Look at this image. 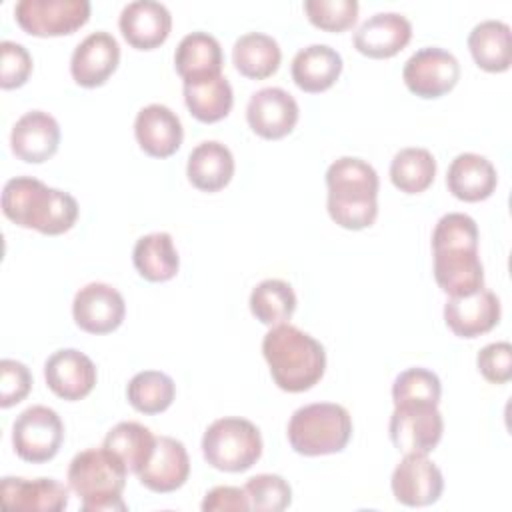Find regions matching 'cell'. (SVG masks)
I'll use <instances>...</instances> for the list:
<instances>
[{
  "instance_id": "obj_1",
  "label": "cell",
  "mask_w": 512,
  "mask_h": 512,
  "mask_svg": "<svg viewBox=\"0 0 512 512\" xmlns=\"http://www.w3.org/2000/svg\"><path fill=\"white\" fill-rule=\"evenodd\" d=\"M2 212L16 226L56 236L74 226L78 202L72 194L50 188L38 178L16 176L2 188Z\"/></svg>"
},
{
  "instance_id": "obj_2",
  "label": "cell",
  "mask_w": 512,
  "mask_h": 512,
  "mask_svg": "<svg viewBox=\"0 0 512 512\" xmlns=\"http://www.w3.org/2000/svg\"><path fill=\"white\" fill-rule=\"evenodd\" d=\"M262 354L272 380L284 392L310 390L320 382L326 370L324 346L308 332L286 322L266 332Z\"/></svg>"
},
{
  "instance_id": "obj_3",
  "label": "cell",
  "mask_w": 512,
  "mask_h": 512,
  "mask_svg": "<svg viewBox=\"0 0 512 512\" xmlns=\"http://www.w3.org/2000/svg\"><path fill=\"white\" fill-rule=\"evenodd\" d=\"M330 218L346 230H362L374 224L378 216L376 170L362 158L342 156L326 170Z\"/></svg>"
},
{
  "instance_id": "obj_4",
  "label": "cell",
  "mask_w": 512,
  "mask_h": 512,
  "mask_svg": "<svg viewBox=\"0 0 512 512\" xmlns=\"http://www.w3.org/2000/svg\"><path fill=\"white\" fill-rule=\"evenodd\" d=\"M124 462L102 448L78 452L68 466V486L82 500L84 512H124L128 506L122 500L126 486Z\"/></svg>"
},
{
  "instance_id": "obj_5",
  "label": "cell",
  "mask_w": 512,
  "mask_h": 512,
  "mask_svg": "<svg viewBox=\"0 0 512 512\" xmlns=\"http://www.w3.org/2000/svg\"><path fill=\"white\" fill-rule=\"evenodd\" d=\"M352 436L350 412L334 402H314L298 408L288 422V442L302 456L336 454Z\"/></svg>"
},
{
  "instance_id": "obj_6",
  "label": "cell",
  "mask_w": 512,
  "mask_h": 512,
  "mask_svg": "<svg viewBox=\"0 0 512 512\" xmlns=\"http://www.w3.org/2000/svg\"><path fill=\"white\" fill-rule=\"evenodd\" d=\"M202 454L216 470L244 472L262 456L260 430L246 418H218L202 436Z\"/></svg>"
},
{
  "instance_id": "obj_7",
  "label": "cell",
  "mask_w": 512,
  "mask_h": 512,
  "mask_svg": "<svg viewBox=\"0 0 512 512\" xmlns=\"http://www.w3.org/2000/svg\"><path fill=\"white\" fill-rule=\"evenodd\" d=\"M64 442V424L56 410L34 404L20 412L12 424L14 452L32 464L52 460Z\"/></svg>"
},
{
  "instance_id": "obj_8",
  "label": "cell",
  "mask_w": 512,
  "mask_h": 512,
  "mask_svg": "<svg viewBox=\"0 0 512 512\" xmlns=\"http://www.w3.org/2000/svg\"><path fill=\"white\" fill-rule=\"evenodd\" d=\"M18 26L32 36H66L90 18L88 0H20L14 6Z\"/></svg>"
},
{
  "instance_id": "obj_9",
  "label": "cell",
  "mask_w": 512,
  "mask_h": 512,
  "mask_svg": "<svg viewBox=\"0 0 512 512\" xmlns=\"http://www.w3.org/2000/svg\"><path fill=\"white\" fill-rule=\"evenodd\" d=\"M406 88L420 98H440L448 94L460 80V64L456 56L438 46L416 50L402 68Z\"/></svg>"
},
{
  "instance_id": "obj_10",
  "label": "cell",
  "mask_w": 512,
  "mask_h": 512,
  "mask_svg": "<svg viewBox=\"0 0 512 512\" xmlns=\"http://www.w3.org/2000/svg\"><path fill=\"white\" fill-rule=\"evenodd\" d=\"M392 444L404 452L428 454L442 440L444 420L438 406L410 404V406H394L388 424Z\"/></svg>"
},
{
  "instance_id": "obj_11",
  "label": "cell",
  "mask_w": 512,
  "mask_h": 512,
  "mask_svg": "<svg viewBox=\"0 0 512 512\" xmlns=\"http://www.w3.org/2000/svg\"><path fill=\"white\" fill-rule=\"evenodd\" d=\"M394 498L404 506H430L438 502L444 490V478L440 468L418 452L404 454L390 478Z\"/></svg>"
},
{
  "instance_id": "obj_12",
  "label": "cell",
  "mask_w": 512,
  "mask_h": 512,
  "mask_svg": "<svg viewBox=\"0 0 512 512\" xmlns=\"http://www.w3.org/2000/svg\"><path fill=\"white\" fill-rule=\"evenodd\" d=\"M126 314L122 294L104 282H90L82 286L72 302V316L80 330L88 334L114 332Z\"/></svg>"
},
{
  "instance_id": "obj_13",
  "label": "cell",
  "mask_w": 512,
  "mask_h": 512,
  "mask_svg": "<svg viewBox=\"0 0 512 512\" xmlns=\"http://www.w3.org/2000/svg\"><path fill=\"white\" fill-rule=\"evenodd\" d=\"M298 116V102L290 92L278 86L254 92L246 106L248 126L254 134L266 140H280L288 136L296 126Z\"/></svg>"
},
{
  "instance_id": "obj_14",
  "label": "cell",
  "mask_w": 512,
  "mask_h": 512,
  "mask_svg": "<svg viewBox=\"0 0 512 512\" xmlns=\"http://www.w3.org/2000/svg\"><path fill=\"white\" fill-rule=\"evenodd\" d=\"M44 378L48 388L62 400L74 402L88 396L96 384L94 362L76 348H62L44 362Z\"/></svg>"
},
{
  "instance_id": "obj_15",
  "label": "cell",
  "mask_w": 512,
  "mask_h": 512,
  "mask_svg": "<svg viewBox=\"0 0 512 512\" xmlns=\"http://www.w3.org/2000/svg\"><path fill=\"white\" fill-rule=\"evenodd\" d=\"M120 46L110 32L88 34L72 52L70 74L84 88L102 86L118 68Z\"/></svg>"
},
{
  "instance_id": "obj_16",
  "label": "cell",
  "mask_w": 512,
  "mask_h": 512,
  "mask_svg": "<svg viewBox=\"0 0 512 512\" xmlns=\"http://www.w3.org/2000/svg\"><path fill=\"white\" fill-rule=\"evenodd\" d=\"M118 26L132 48L154 50L166 42L172 28V16L162 2L134 0L122 8Z\"/></svg>"
},
{
  "instance_id": "obj_17",
  "label": "cell",
  "mask_w": 512,
  "mask_h": 512,
  "mask_svg": "<svg viewBox=\"0 0 512 512\" xmlns=\"http://www.w3.org/2000/svg\"><path fill=\"white\" fill-rule=\"evenodd\" d=\"M444 322L460 338H476L500 322V300L490 290L468 296H450L444 304Z\"/></svg>"
},
{
  "instance_id": "obj_18",
  "label": "cell",
  "mask_w": 512,
  "mask_h": 512,
  "mask_svg": "<svg viewBox=\"0 0 512 512\" xmlns=\"http://www.w3.org/2000/svg\"><path fill=\"white\" fill-rule=\"evenodd\" d=\"M60 144V126L56 118L44 110H30L22 114L10 132L12 152L28 162L42 164L50 160Z\"/></svg>"
},
{
  "instance_id": "obj_19",
  "label": "cell",
  "mask_w": 512,
  "mask_h": 512,
  "mask_svg": "<svg viewBox=\"0 0 512 512\" xmlns=\"http://www.w3.org/2000/svg\"><path fill=\"white\" fill-rule=\"evenodd\" d=\"M190 474V458L184 444L172 436H158L148 462L138 470V480L152 492L168 494L184 486Z\"/></svg>"
},
{
  "instance_id": "obj_20",
  "label": "cell",
  "mask_w": 512,
  "mask_h": 512,
  "mask_svg": "<svg viewBox=\"0 0 512 512\" xmlns=\"http://www.w3.org/2000/svg\"><path fill=\"white\" fill-rule=\"evenodd\" d=\"M434 278L448 296H468L484 288V268L478 248H438Z\"/></svg>"
},
{
  "instance_id": "obj_21",
  "label": "cell",
  "mask_w": 512,
  "mask_h": 512,
  "mask_svg": "<svg viewBox=\"0 0 512 512\" xmlns=\"http://www.w3.org/2000/svg\"><path fill=\"white\" fill-rule=\"evenodd\" d=\"M412 38V24L398 12H378L364 20L354 34V48L368 58H390Z\"/></svg>"
},
{
  "instance_id": "obj_22",
  "label": "cell",
  "mask_w": 512,
  "mask_h": 512,
  "mask_svg": "<svg viewBox=\"0 0 512 512\" xmlns=\"http://www.w3.org/2000/svg\"><path fill=\"white\" fill-rule=\"evenodd\" d=\"M0 500L10 510L60 512L68 506V488L54 478H18L4 476L0 482Z\"/></svg>"
},
{
  "instance_id": "obj_23",
  "label": "cell",
  "mask_w": 512,
  "mask_h": 512,
  "mask_svg": "<svg viewBox=\"0 0 512 512\" xmlns=\"http://www.w3.org/2000/svg\"><path fill=\"white\" fill-rule=\"evenodd\" d=\"M134 136L148 156L168 158L180 148L184 130L180 118L168 106L148 104L136 114Z\"/></svg>"
},
{
  "instance_id": "obj_24",
  "label": "cell",
  "mask_w": 512,
  "mask_h": 512,
  "mask_svg": "<svg viewBox=\"0 0 512 512\" xmlns=\"http://www.w3.org/2000/svg\"><path fill=\"white\" fill-rule=\"evenodd\" d=\"M498 174L486 156L464 152L458 154L446 172V186L454 198L464 202H480L492 196Z\"/></svg>"
},
{
  "instance_id": "obj_25",
  "label": "cell",
  "mask_w": 512,
  "mask_h": 512,
  "mask_svg": "<svg viewBox=\"0 0 512 512\" xmlns=\"http://www.w3.org/2000/svg\"><path fill=\"white\" fill-rule=\"evenodd\" d=\"M174 64L184 84L220 76L224 64L220 42L208 32H190L176 46Z\"/></svg>"
},
{
  "instance_id": "obj_26",
  "label": "cell",
  "mask_w": 512,
  "mask_h": 512,
  "mask_svg": "<svg viewBox=\"0 0 512 512\" xmlns=\"http://www.w3.org/2000/svg\"><path fill=\"white\" fill-rule=\"evenodd\" d=\"M290 72L300 90L318 94L338 80L342 72V56L328 44H310L296 52Z\"/></svg>"
},
{
  "instance_id": "obj_27",
  "label": "cell",
  "mask_w": 512,
  "mask_h": 512,
  "mask_svg": "<svg viewBox=\"0 0 512 512\" xmlns=\"http://www.w3.org/2000/svg\"><path fill=\"white\" fill-rule=\"evenodd\" d=\"M186 176L202 192L222 190L234 176V156L218 140L200 142L188 156Z\"/></svg>"
},
{
  "instance_id": "obj_28",
  "label": "cell",
  "mask_w": 512,
  "mask_h": 512,
  "mask_svg": "<svg viewBox=\"0 0 512 512\" xmlns=\"http://www.w3.org/2000/svg\"><path fill=\"white\" fill-rule=\"evenodd\" d=\"M474 62L486 72H506L512 62L510 26L502 20H482L468 34Z\"/></svg>"
},
{
  "instance_id": "obj_29",
  "label": "cell",
  "mask_w": 512,
  "mask_h": 512,
  "mask_svg": "<svg viewBox=\"0 0 512 512\" xmlns=\"http://www.w3.org/2000/svg\"><path fill=\"white\" fill-rule=\"evenodd\" d=\"M132 262L148 282L172 280L180 268V258L168 232H152L138 238L132 250Z\"/></svg>"
},
{
  "instance_id": "obj_30",
  "label": "cell",
  "mask_w": 512,
  "mask_h": 512,
  "mask_svg": "<svg viewBox=\"0 0 512 512\" xmlns=\"http://www.w3.org/2000/svg\"><path fill=\"white\" fill-rule=\"evenodd\" d=\"M282 60L278 42L262 32L242 34L232 48V62L236 70L252 80H264L272 76Z\"/></svg>"
},
{
  "instance_id": "obj_31",
  "label": "cell",
  "mask_w": 512,
  "mask_h": 512,
  "mask_svg": "<svg viewBox=\"0 0 512 512\" xmlns=\"http://www.w3.org/2000/svg\"><path fill=\"white\" fill-rule=\"evenodd\" d=\"M156 446V436L140 422H118L108 430L104 438V448L116 454L128 472L138 474V470L148 462Z\"/></svg>"
},
{
  "instance_id": "obj_32",
  "label": "cell",
  "mask_w": 512,
  "mask_h": 512,
  "mask_svg": "<svg viewBox=\"0 0 512 512\" xmlns=\"http://www.w3.org/2000/svg\"><path fill=\"white\" fill-rule=\"evenodd\" d=\"M184 102L196 120L212 124L228 116L234 94L230 82L220 74L210 80L184 84Z\"/></svg>"
},
{
  "instance_id": "obj_33",
  "label": "cell",
  "mask_w": 512,
  "mask_h": 512,
  "mask_svg": "<svg viewBox=\"0 0 512 512\" xmlns=\"http://www.w3.org/2000/svg\"><path fill=\"white\" fill-rule=\"evenodd\" d=\"M436 176V160L426 148H402L390 162V180L404 194L424 192Z\"/></svg>"
},
{
  "instance_id": "obj_34",
  "label": "cell",
  "mask_w": 512,
  "mask_h": 512,
  "mask_svg": "<svg viewBox=\"0 0 512 512\" xmlns=\"http://www.w3.org/2000/svg\"><path fill=\"white\" fill-rule=\"evenodd\" d=\"M250 312L266 326H278L292 318L296 310V294L292 286L278 278L256 284L250 292Z\"/></svg>"
},
{
  "instance_id": "obj_35",
  "label": "cell",
  "mask_w": 512,
  "mask_h": 512,
  "mask_svg": "<svg viewBox=\"0 0 512 512\" xmlns=\"http://www.w3.org/2000/svg\"><path fill=\"white\" fill-rule=\"evenodd\" d=\"M126 396L134 410L142 414H160L174 402L176 384L160 370H142L130 378Z\"/></svg>"
},
{
  "instance_id": "obj_36",
  "label": "cell",
  "mask_w": 512,
  "mask_h": 512,
  "mask_svg": "<svg viewBox=\"0 0 512 512\" xmlns=\"http://www.w3.org/2000/svg\"><path fill=\"white\" fill-rule=\"evenodd\" d=\"M442 394L440 378L428 368H408L400 372L392 384L394 406H438Z\"/></svg>"
},
{
  "instance_id": "obj_37",
  "label": "cell",
  "mask_w": 512,
  "mask_h": 512,
  "mask_svg": "<svg viewBox=\"0 0 512 512\" xmlns=\"http://www.w3.org/2000/svg\"><path fill=\"white\" fill-rule=\"evenodd\" d=\"M244 492L248 496L250 510L256 512H280L286 510L292 502V488L278 474L252 476L246 482Z\"/></svg>"
},
{
  "instance_id": "obj_38",
  "label": "cell",
  "mask_w": 512,
  "mask_h": 512,
  "mask_svg": "<svg viewBox=\"0 0 512 512\" xmlns=\"http://www.w3.org/2000/svg\"><path fill=\"white\" fill-rule=\"evenodd\" d=\"M304 12L308 20L326 32H342L354 26L358 18L356 0H306Z\"/></svg>"
},
{
  "instance_id": "obj_39",
  "label": "cell",
  "mask_w": 512,
  "mask_h": 512,
  "mask_svg": "<svg viewBox=\"0 0 512 512\" xmlns=\"http://www.w3.org/2000/svg\"><path fill=\"white\" fill-rule=\"evenodd\" d=\"M438 248H478V226L462 212L444 214L432 232V250Z\"/></svg>"
},
{
  "instance_id": "obj_40",
  "label": "cell",
  "mask_w": 512,
  "mask_h": 512,
  "mask_svg": "<svg viewBox=\"0 0 512 512\" xmlns=\"http://www.w3.org/2000/svg\"><path fill=\"white\" fill-rule=\"evenodd\" d=\"M32 72V56L30 52L12 40L0 42V86L4 90L20 88L26 84Z\"/></svg>"
},
{
  "instance_id": "obj_41",
  "label": "cell",
  "mask_w": 512,
  "mask_h": 512,
  "mask_svg": "<svg viewBox=\"0 0 512 512\" xmlns=\"http://www.w3.org/2000/svg\"><path fill=\"white\" fill-rule=\"evenodd\" d=\"M32 388V374L26 364L4 358L0 362V406L10 408L22 402Z\"/></svg>"
},
{
  "instance_id": "obj_42",
  "label": "cell",
  "mask_w": 512,
  "mask_h": 512,
  "mask_svg": "<svg viewBox=\"0 0 512 512\" xmlns=\"http://www.w3.org/2000/svg\"><path fill=\"white\" fill-rule=\"evenodd\" d=\"M478 372L492 384H506L512 378V346L510 342L486 344L476 356Z\"/></svg>"
},
{
  "instance_id": "obj_43",
  "label": "cell",
  "mask_w": 512,
  "mask_h": 512,
  "mask_svg": "<svg viewBox=\"0 0 512 512\" xmlns=\"http://www.w3.org/2000/svg\"><path fill=\"white\" fill-rule=\"evenodd\" d=\"M204 512H220V510H232V512H246L250 510L248 496L244 488L238 486H216L210 492H206L202 500Z\"/></svg>"
}]
</instances>
